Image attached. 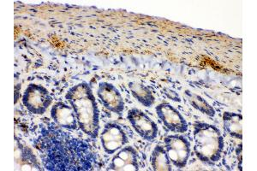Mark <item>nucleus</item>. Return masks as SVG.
Listing matches in <instances>:
<instances>
[{"label":"nucleus","mask_w":257,"mask_h":171,"mask_svg":"<svg viewBox=\"0 0 257 171\" xmlns=\"http://www.w3.org/2000/svg\"><path fill=\"white\" fill-rule=\"evenodd\" d=\"M107 170L138 171L139 170L138 153L132 145L121 148L117 151L109 163Z\"/></svg>","instance_id":"nucleus-10"},{"label":"nucleus","mask_w":257,"mask_h":171,"mask_svg":"<svg viewBox=\"0 0 257 171\" xmlns=\"http://www.w3.org/2000/svg\"><path fill=\"white\" fill-rule=\"evenodd\" d=\"M163 92L164 93L167 95L168 99H171L172 100H173V101L181 102V99H180V97H179L178 93L172 90V89L164 88Z\"/></svg>","instance_id":"nucleus-17"},{"label":"nucleus","mask_w":257,"mask_h":171,"mask_svg":"<svg viewBox=\"0 0 257 171\" xmlns=\"http://www.w3.org/2000/svg\"><path fill=\"white\" fill-rule=\"evenodd\" d=\"M164 147L172 164L176 168H185L190 157V142L183 134H171L164 139Z\"/></svg>","instance_id":"nucleus-4"},{"label":"nucleus","mask_w":257,"mask_h":171,"mask_svg":"<svg viewBox=\"0 0 257 171\" xmlns=\"http://www.w3.org/2000/svg\"><path fill=\"white\" fill-rule=\"evenodd\" d=\"M65 99L73 108L80 129L95 139L99 136V112L90 85L81 82L68 91Z\"/></svg>","instance_id":"nucleus-2"},{"label":"nucleus","mask_w":257,"mask_h":171,"mask_svg":"<svg viewBox=\"0 0 257 171\" xmlns=\"http://www.w3.org/2000/svg\"><path fill=\"white\" fill-rule=\"evenodd\" d=\"M127 119L138 135L146 141H154L158 136V126L150 116L138 108H132L127 113Z\"/></svg>","instance_id":"nucleus-6"},{"label":"nucleus","mask_w":257,"mask_h":171,"mask_svg":"<svg viewBox=\"0 0 257 171\" xmlns=\"http://www.w3.org/2000/svg\"><path fill=\"white\" fill-rule=\"evenodd\" d=\"M155 111L160 120L170 131L178 133L187 132L189 128L187 121L170 103H161L155 108Z\"/></svg>","instance_id":"nucleus-8"},{"label":"nucleus","mask_w":257,"mask_h":171,"mask_svg":"<svg viewBox=\"0 0 257 171\" xmlns=\"http://www.w3.org/2000/svg\"><path fill=\"white\" fill-rule=\"evenodd\" d=\"M223 124L225 132L230 136L242 139V116L241 114L225 111L223 114Z\"/></svg>","instance_id":"nucleus-13"},{"label":"nucleus","mask_w":257,"mask_h":171,"mask_svg":"<svg viewBox=\"0 0 257 171\" xmlns=\"http://www.w3.org/2000/svg\"><path fill=\"white\" fill-rule=\"evenodd\" d=\"M51 116L54 123L58 125L59 128L68 130H76L78 127V122L73 108L64 102H57L53 105L51 110Z\"/></svg>","instance_id":"nucleus-11"},{"label":"nucleus","mask_w":257,"mask_h":171,"mask_svg":"<svg viewBox=\"0 0 257 171\" xmlns=\"http://www.w3.org/2000/svg\"><path fill=\"white\" fill-rule=\"evenodd\" d=\"M237 158H238V162H239V164H238V168H239L240 170H242V143L239 145V148H237Z\"/></svg>","instance_id":"nucleus-18"},{"label":"nucleus","mask_w":257,"mask_h":171,"mask_svg":"<svg viewBox=\"0 0 257 171\" xmlns=\"http://www.w3.org/2000/svg\"><path fill=\"white\" fill-rule=\"evenodd\" d=\"M16 170H42L37 157L31 148L25 146L19 139L15 138Z\"/></svg>","instance_id":"nucleus-12"},{"label":"nucleus","mask_w":257,"mask_h":171,"mask_svg":"<svg viewBox=\"0 0 257 171\" xmlns=\"http://www.w3.org/2000/svg\"><path fill=\"white\" fill-rule=\"evenodd\" d=\"M34 145L47 170H91L95 162L88 144L61 130L58 125L41 126Z\"/></svg>","instance_id":"nucleus-1"},{"label":"nucleus","mask_w":257,"mask_h":171,"mask_svg":"<svg viewBox=\"0 0 257 171\" xmlns=\"http://www.w3.org/2000/svg\"><path fill=\"white\" fill-rule=\"evenodd\" d=\"M97 96L103 106L117 115H122L124 110L123 96L114 85L102 81L97 88Z\"/></svg>","instance_id":"nucleus-9"},{"label":"nucleus","mask_w":257,"mask_h":171,"mask_svg":"<svg viewBox=\"0 0 257 171\" xmlns=\"http://www.w3.org/2000/svg\"><path fill=\"white\" fill-rule=\"evenodd\" d=\"M194 152L201 162L213 165L219 162L224 151V137L215 125L196 122L193 125Z\"/></svg>","instance_id":"nucleus-3"},{"label":"nucleus","mask_w":257,"mask_h":171,"mask_svg":"<svg viewBox=\"0 0 257 171\" xmlns=\"http://www.w3.org/2000/svg\"><path fill=\"white\" fill-rule=\"evenodd\" d=\"M23 104L31 113L43 115L53 104V97L46 87L38 84H30L23 95Z\"/></svg>","instance_id":"nucleus-5"},{"label":"nucleus","mask_w":257,"mask_h":171,"mask_svg":"<svg viewBox=\"0 0 257 171\" xmlns=\"http://www.w3.org/2000/svg\"><path fill=\"white\" fill-rule=\"evenodd\" d=\"M128 87L132 96L141 105L145 107H151L155 105V97L153 94L152 91L149 89V87L137 81L130 82Z\"/></svg>","instance_id":"nucleus-14"},{"label":"nucleus","mask_w":257,"mask_h":171,"mask_svg":"<svg viewBox=\"0 0 257 171\" xmlns=\"http://www.w3.org/2000/svg\"><path fill=\"white\" fill-rule=\"evenodd\" d=\"M184 94L190 105L196 110H199L200 112L209 117H213L216 115V111L213 109V106L206 99H203L202 96L192 93L189 90L185 91Z\"/></svg>","instance_id":"nucleus-16"},{"label":"nucleus","mask_w":257,"mask_h":171,"mask_svg":"<svg viewBox=\"0 0 257 171\" xmlns=\"http://www.w3.org/2000/svg\"><path fill=\"white\" fill-rule=\"evenodd\" d=\"M150 162H151L153 170H173L172 162L170 161L167 151L163 145H156V147L153 150L152 154H151Z\"/></svg>","instance_id":"nucleus-15"},{"label":"nucleus","mask_w":257,"mask_h":171,"mask_svg":"<svg viewBox=\"0 0 257 171\" xmlns=\"http://www.w3.org/2000/svg\"><path fill=\"white\" fill-rule=\"evenodd\" d=\"M100 143L105 153L111 155L127 145L128 139L121 125L117 122H108L100 133Z\"/></svg>","instance_id":"nucleus-7"}]
</instances>
